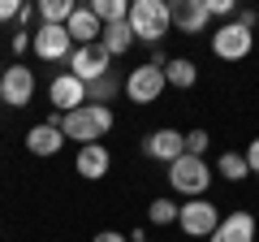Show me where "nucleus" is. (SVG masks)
<instances>
[{
  "label": "nucleus",
  "mask_w": 259,
  "mask_h": 242,
  "mask_svg": "<svg viewBox=\"0 0 259 242\" xmlns=\"http://www.w3.org/2000/svg\"><path fill=\"white\" fill-rule=\"evenodd\" d=\"M39 18V9L35 5H22V13H18V22H22V30H30V22Z\"/></svg>",
  "instance_id": "obj_29"
},
{
  "label": "nucleus",
  "mask_w": 259,
  "mask_h": 242,
  "mask_svg": "<svg viewBox=\"0 0 259 242\" xmlns=\"http://www.w3.org/2000/svg\"><path fill=\"white\" fill-rule=\"evenodd\" d=\"M207 242H255V216H250V212L221 216V225H216V233Z\"/></svg>",
  "instance_id": "obj_15"
},
{
  "label": "nucleus",
  "mask_w": 259,
  "mask_h": 242,
  "mask_svg": "<svg viewBox=\"0 0 259 242\" xmlns=\"http://www.w3.org/2000/svg\"><path fill=\"white\" fill-rule=\"evenodd\" d=\"M61 147H65V134H61V126H52V121H39V126L26 130V151L30 156L48 160V156H56Z\"/></svg>",
  "instance_id": "obj_14"
},
{
  "label": "nucleus",
  "mask_w": 259,
  "mask_h": 242,
  "mask_svg": "<svg viewBox=\"0 0 259 242\" xmlns=\"http://www.w3.org/2000/svg\"><path fill=\"white\" fill-rule=\"evenodd\" d=\"M164 69H156L147 61V65H139V69H130V78L121 83V91L130 95V104H156L160 95H164Z\"/></svg>",
  "instance_id": "obj_5"
},
{
  "label": "nucleus",
  "mask_w": 259,
  "mask_h": 242,
  "mask_svg": "<svg viewBox=\"0 0 259 242\" xmlns=\"http://www.w3.org/2000/svg\"><path fill=\"white\" fill-rule=\"evenodd\" d=\"M212 165H207L203 156H182L168 165V186L177 190V195L186 199H207V190H212Z\"/></svg>",
  "instance_id": "obj_2"
},
{
  "label": "nucleus",
  "mask_w": 259,
  "mask_h": 242,
  "mask_svg": "<svg viewBox=\"0 0 259 242\" xmlns=\"http://www.w3.org/2000/svg\"><path fill=\"white\" fill-rule=\"evenodd\" d=\"M177 208L182 204H173V199H151L147 204V221L151 225H177Z\"/></svg>",
  "instance_id": "obj_23"
},
{
  "label": "nucleus",
  "mask_w": 259,
  "mask_h": 242,
  "mask_svg": "<svg viewBox=\"0 0 259 242\" xmlns=\"http://www.w3.org/2000/svg\"><path fill=\"white\" fill-rule=\"evenodd\" d=\"M65 30H69V39H74V48H91V44H100V18H95L87 5H78L74 9V18L65 22Z\"/></svg>",
  "instance_id": "obj_16"
},
{
  "label": "nucleus",
  "mask_w": 259,
  "mask_h": 242,
  "mask_svg": "<svg viewBox=\"0 0 259 242\" xmlns=\"http://www.w3.org/2000/svg\"><path fill=\"white\" fill-rule=\"evenodd\" d=\"M117 91H121L117 74H104L100 83H91V87H87V104H108V100H112Z\"/></svg>",
  "instance_id": "obj_22"
},
{
  "label": "nucleus",
  "mask_w": 259,
  "mask_h": 242,
  "mask_svg": "<svg viewBox=\"0 0 259 242\" xmlns=\"http://www.w3.org/2000/svg\"><path fill=\"white\" fill-rule=\"evenodd\" d=\"M177 225H182L186 238H212L216 225H221V208L212 199H186L177 208Z\"/></svg>",
  "instance_id": "obj_4"
},
{
  "label": "nucleus",
  "mask_w": 259,
  "mask_h": 242,
  "mask_svg": "<svg viewBox=\"0 0 259 242\" xmlns=\"http://www.w3.org/2000/svg\"><path fill=\"white\" fill-rule=\"evenodd\" d=\"M18 13H22L18 0H0V22H18Z\"/></svg>",
  "instance_id": "obj_26"
},
{
  "label": "nucleus",
  "mask_w": 259,
  "mask_h": 242,
  "mask_svg": "<svg viewBox=\"0 0 259 242\" xmlns=\"http://www.w3.org/2000/svg\"><path fill=\"white\" fill-rule=\"evenodd\" d=\"M250 48H255V30H246L242 22H225L212 35V52L221 61H242V56H250Z\"/></svg>",
  "instance_id": "obj_7"
},
{
  "label": "nucleus",
  "mask_w": 259,
  "mask_h": 242,
  "mask_svg": "<svg viewBox=\"0 0 259 242\" xmlns=\"http://www.w3.org/2000/svg\"><path fill=\"white\" fill-rule=\"evenodd\" d=\"M207 143H212V134H207V130H190V134H186V156H203Z\"/></svg>",
  "instance_id": "obj_25"
},
{
  "label": "nucleus",
  "mask_w": 259,
  "mask_h": 242,
  "mask_svg": "<svg viewBox=\"0 0 259 242\" xmlns=\"http://www.w3.org/2000/svg\"><path fill=\"white\" fill-rule=\"evenodd\" d=\"M108 61H112V56L104 52L100 44H91V48H74L65 65H69V74H74L82 87H91V83H100L104 74H112V69H108Z\"/></svg>",
  "instance_id": "obj_8"
},
{
  "label": "nucleus",
  "mask_w": 259,
  "mask_h": 242,
  "mask_svg": "<svg viewBox=\"0 0 259 242\" xmlns=\"http://www.w3.org/2000/svg\"><path fill=\"white\" fill-rule=\"evenodd\" d=\"M212 173H221L225 182H246V177H250V165H246V156H242V151H225V156L216 160Z\"/></svg>",
  "instance_id": "obj_19"
},
{
  "label": "nucleus",
  "mask_w": 259,
  "mask_h": 242,
  "mask_svg": "<svg viewBox=\"0 0 259 242\" xmlns=\"http://www.w3.org/2000/svg\"><path fill=\"white\" fill-rule=\"evenodd\" d=\"M48 100L56 104V112H74V108H82V104H87V87L78 83L69 69H65V74L52 78V87H48Z\"/></svg>",
  "instance_id": "obj_11"
},
{
  "label": "nucleus",
  "mask_w": 259,
  "mask_h": 242,
  "mask_svg": "<svg viewBox=\"0 0 259 242\" xmlns=\"http://www.w3.org/2000/svg\"><path fill=\"white\" fill-rule=\"evenodd\" d=\"M168 5L164 0H134L130 5V30H134V39H143V44L156 48L160 39L168 35Z\"/></svg>",
  "instance_id": "obj_3"
},
{
  "label": "nucleus",
  "mask_w": 259,
  "mask_h": 242,
  "mask_svg": "<svg viewBox=\"0 0 259 242\" xmlns=\"http://www.w3.org/2000/svg\"><path fill=\"white\" fill-rule=\"evenodd\" d=\"M130 44H134L130 18H125V22H112V26H104V30H100V48H104L108 56H121V52H130Z\"/></svg>",
  "instance_id": "obj_18"
},
{
  "label": "nucleus",
  "mask_w": 259,
  "mask_h": 242,
  "mask_svg": "<svg viewBox=\"0 0 259 242\" xmlns=\"http://www.w3.org/2000/svg\"><path fill=\"white\" fill-rule=\"evenodd\" d=\"M168 22H173L177 30H186V35H199L212 18H207L203 0H173V5H168Z\"/></svg>",
  "instance_id": "obj_13"
},
{
  "label": "nucleus",
  "mask_w": 259,
  "mask_h": 242,
  "mask_svg": "<svg viewBox=\"0 0 259 242\" xmlns=\"http://www.w3.org/2000/svg\"><path fill=\"white\" fill-rule=\"evenodd\" d=\"M87 9L100 18V26H112V22H125L130 18V5H125V0H91Z\"/></svg>",
  "instance_id": "obj_20"
},
{
  "label": "nucleus",
  "mask_w": 259,
  "mask_h": 242,
  "mask_svg": "<svg viewBox=\"0 0 259 242\" xmlns=\"http://www.w3.org/2000/svg\"><path fill=\"white\" fill-rule=\"evenodd\" d=\"M74 169H78V177H87V182H100V177H108V169H112V151L104 147V143H87V147H78Z\"/></svg>",
  "instance_id": "obj_12"
},
{
  "label": "nucleus",
  "mask_w": 259,
  "mask_h": 242,
  "mask_svg": "<svg viewBox=\"0 0 259 242\" xmlns=\"http://www.w3.org/2000/svg\"><path fill=\"white\" fill-rule=\"evenodd\" d=\"M233 22H242V26H246V30H255L259 13H250V9H238V18H233Z\"/></svg>",
  "instance_id": "obj_31"
},
{
  "label": "nucleus",
  "mask_w": 259,
  "mask_h": 242,
  "mask_svg": "<svg viewBox=\"0 0 259 242\" xmlns=\"http://www.w3.org/2000/svg\"><path fill=\"white\" fill-rule=\"evenodd\" d=\"M30 39H35V30H18V35H13V52H26V48H30Z\"/></svg>",
  "instance_id": "obj_28"
},
{
  "label": "nucleus",
  "mask_w": 259,
  "mask_h": 242,
  "mask_svg": "<svg viewBox=\"0 0 259 242\" xmlns=\"http://www.w3.org/2000/svg\"><path fill=\"white\" fill-rule=\"evenodd\" d=\"M30 52H35L39 61H69L74 39H69V30H65V26H39L35 39H30Z\"/></svg>",
  "instance_id": "obj_10"
},
{
  "label": "nucleus",
  "mask_w": 259,
  "mask_h": 242,
  "mask_svg": "<svg viewBox=\"0 0 259 242\" xmlns=\"http://www.w3.org/2000/svg\"><path fill=\"white\" fill-rule=\"evenodd\" d=\"M91 242H130V238H125V233H117V229H100Z\"/></svg>",
  "instance_id": "obj_30"
},
{
  "label": "nucleus",
  "mask_w": 259,
  "mask_h": 242,
  "mask_svg": "<svg viewBox=\"0 0 259 242\" xmlns=\"http://www.w3.org/2000/svg\"><path fill=\"white\" fill-rule=\"evenodd\" d=\"M164 83L177 87V91H190L199 83V65H194L190 56H168L164 61Z\"/></svg>",
  "instance_id": "obj_17"
},
{
  "label": "nucleus",
  "mask_w": 259,
  "mask_h": 242,
  "mask_svg": "<svg viewBox=\"0 0 259 242\" xmlns=\"http://www.w3.org/2000/svg\"><path fill=\"white\" fill-rule=\"evenodd\" d=\"M30 100H35V69H26L22 61L9 65V69H0V104L26 108Z\"/></svg>",
  "instance_id": "obj_6"
},
{
  "label": "nucleus",
  "mask_w": 259,
  "mask_h": 242,
  "mask_svg": "<svg viewBox=\"0 0 259 242\" xmlns=\"http://www.w3.org/2000/svg\"><path fill=\"white\" fill-rule=\"evenodd\" d=\"M52 126H61V134H65V143L74 139L78 147H87V143H100L104 134L112 130V108L108 104H82V108H74V112H56V117H48Z\"/></svg>",
  "instance_id": "obj_1"
},
{
  "label": "nucleus",
  "mask_w": 259,
  "mask_h": 242,
  "mask_svg": "<svg viewBox=\"0 0 259 242\" xmlns=\"http://www.w3.org/2000/svg\"><path fill=\"white\" fill-rule=\"evenodd\" d=\"M130 242H147V233H143V229H139V233H130Z\"/></svg>",
  "instance_id": "obj_32"
},
{
  "label": "nucleus",
  "mask_w": 259,
  "mask_h": 242,
  "mask_svg": "<svg viewBox=\"0 0 259 242\" xmlns=\"http://www.w3.org/2000/svg\"><path fill=\"white\" fill-rule=\"evenodd\" d=\"M203 5H207V18H225V22L238 18V5L233 0H203Z\"/></svg>",
  "instance_id": "obj_24"
},
{
  "label": "nucleus",
  "mask_w": 259,
  "mask_h": 242,
  "mask_svg": "<svg viewBox=\"0 0 259 242\" xmlns=\"http://www.w3.org/2000/svg\"><path fill=\"white\" fill-rule=\"evenodd\" d=\"M143 156H147V160H160V165H173V160L186 156V134L173 130V126L151 130L147 139H143Z\"/></svg>",
  "instance_id": "obj_9"
},
{
  "label": "nucleus",
  "mask_w": 259,
  "mask_h": 242,
  "mask_svg": "<svg viewBox=\"0 0 259 242\" xmlns=\"http://www.w3.org/2000/svg\"><path fill=\"white\" fill-rule=\"evenodd\" d=\"M74 0H44L39 5V18H44V26H65V22L74 18Z\"/></svg>",
  "instance_id": "obj_21"
},
{
  "label": "nucleus",
  "mask_w": 259,
  "mask_h": 242,
  "mask_svg": "<svg viewBox=\"0 0 259 242\" xmlns=\"http://www.w3.org/2000/svg\"><path fill=\"white\" fill-rule=\"evenodd\" d=\"M242 156H246V165H250V173L259 177V139H250V147L242 151Z\"/></svg>",
  "instance_id": "obj_27"
}]
</instances>
